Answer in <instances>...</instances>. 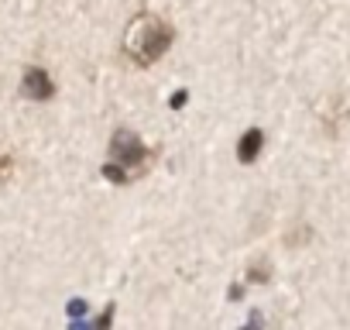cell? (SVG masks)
Wrapping results in <instances>:
<instances>
[{"mask_svg":"<svg viewBox=\"0 0 350 330\" xmlns=\"http://www.w3.org/2000/svg\"><path fill=\"white\" fill-rule=\"evenodd\" d=\"M172 42H175V28L165 18H158V14H137L131 21V31H127L124 49H127V55L137 66H151V62H158L172 49Z\"/></svg>","mask_w":350,"mask_h":330,"instance_id":"cell-1","label":"cell"},{"mask_svg":"<svg viewBox=\"0 0 350 330\" xmlns=\"http://www.w3.org/2000/svg\"><path fill=\"white\" fill-rule=\"evenodd\" d=\"M151 148L134 134V131H117L113 138H110V162L103 165V176L110 179V183H131L137 173H144L148 169V162H151Z\"/></svg>","mask_w":350,"mask_h":330,"instance_id":"cell-2","label":"cell"},{"mask_svg":"<svg viewBox=\"0 0 350 330\" xmlns=\"http://www.w3.org/2000/svg\"><path fill=\"white\" fill-rule=\"evenodd\" d=\"M21 93H25L28 100H49V97L55 93L52 76H49L45 69H28L25 79H21Z\"/></svg>","mask_w":350,"mask_h":330,"instance_id":"cell-3","label":"cell"},{"mask_svg":"<svg viewBox=\"0 0 350 330\" xmlns=\"http://www.w3.org/2000/svg\"><path fill=\"white\" fill-rule=\"evenodd\" d=\"M261 151H265V131H261V127L244 131L241 141H237V162H241V165H254V162L261 158Z\"/></svg>","mask_w":350,"mask_h":330,"instance_id":"cell-4","label":"cell"},{"mask_svg":"<svg viewBox=\"0 0 350 330\" xmlns=\"http://www.w3.org/2000/svg\"><path fill=\"white\" fill-rule=\"evenodd\" d=\"M186 103H189V93H186V90H175V93H172V100H168V107H172V110H179V107H186Z\"/></svg>","mask_w":350,"mask_h":330,"instance_id":"cell-5","label":"cell"},{"mask_svg":"<svg viewBox=\"0 0 350 330\" xmlns=\"http://www.w3.org/2000/svg\"><path fill=\"white\" fill-rule=\"evenodd\" d=\"M251 279H254V282H265V279H268V275H265V265H254V268H251Z\"/></svg>","mask_w":350,"mask_h":330,"instance_id":"cell-6","label":"cell"},{"mask_svg":"<svg viewBox=\"0 0 350 330\" xmlns=\"http://www.w3.org/2000/svg\"><path fill=\"white\" fill-rule=\"evenodd\" d=\"M69 313H72V316H79V313H86V303H83V299H72V306H69Z\"/></svg>","mask_w":350,"mask_h":330,"instance_id":"cell-7","label":"cell"},{"mask_svg":"<svg viewBox=\"0 0 350 330\" xmlns=\"http://www.w3.org/2000/svg\"><path fill=\"white\" fill-rule=\"evenodd\" d=\"M258 327H261V313H254V316H251V323H247V330H258Z\"/></svg>","mask_w":350,"mask_h":330,"instance_id":"cell-8","label":"cell"}]
</instances>
